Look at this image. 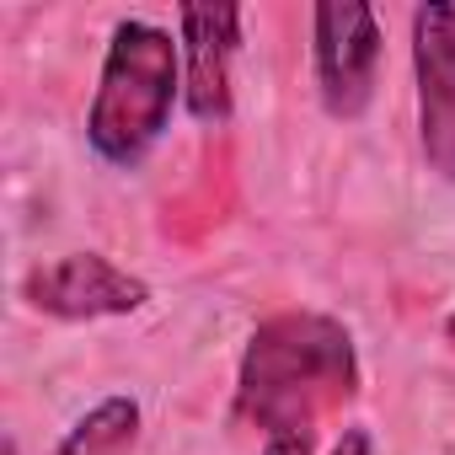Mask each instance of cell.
Returning a JSON list of instances; mask_svg holds the SVG:
<instances>
[{"mask_svg":"<svg viewBox=\"0 0 455 455\" xmlns=\"http://www.w3.org/2000/svg\"><path fill=\"white\" fill-rule=\"evenodd\" d=\"M332 455H375V439H370V428H343V439L332 444Z\"/></svg>","mask_w":455,"mask_h":455,"instance_id":"9","label":"cell"},{"mask_svg":"<svg viewBox=\"0 0 455 455\" xmlns=\"http://www.w3.org/2000/svg\"><path fill=\"white\" fill-rule=\"evenodd\" d=\"M444 332H450V343H455V311H450V322H444Z\"/></svg>","mask_w":455,"mask_h":455,"instance_id":"10","label":"cell"},{"mask_svg":"<svg viewBox=\"0 0 455 455\" xmlns=\"http://www.w3.org/2000/svg\"><path fill=\"white\" fill-rule=\"evenodd\" d=\"M140 444V402L134 396H102L92 412L70 423V434L54 444V455H134Z\"/></svg>","mask_w":455,"mask_h":455,"instance_id":"7","label":"cell"},{"mask_svg":"<svg viewBox=\"0 0 455 455\" xmlns=\"http://www.w3.org/2000/svg\"><path fill=\"white\" fill-rule=\"evenodd\" d=\"M412 81H418V145L428 172L455 182V6L412 12Z\"/></svg>","mask_w":455,"mask_h":455,"instance_id":"5","label":"cell"},{"mask_svg":"<svg viewBox=\"0 0 455 455\" xmlns=\"http://www.w3.org/2000/svg\"><path fill=\"white\" fill-rule=\"evenodd\" d=\"M182 102L198 124L231 118V60L242 49V6H182Z\"/></svg>","mask_w":455,"mask_h":455,"instance_id":"6","label":"cell"},{"mask_svg":"<svg viewBox=\"0 0 455 455\" xmlns=\"http://www.w3.org/2000/svg\"><path fill=\"white\" fill-rule=\"evenodd\" d=\"M182 97V44L156 22H118L102 54L97 97L86 113V140L108 166H134L166 134Z\"/></svg>","mask_w":455,"mask_h":455,"instance_id":"2","label":"cell"},{"mask_svg":"<svg viewBox=\"0 0 455 455\" xmlns=\"http://www.w3.org/2000/svg\"><path fill=\"white\" fill-rule=\"evenodd\" d=\"M263 455H316V444H311V434H268Z\"/></svg>","mask_w":455,"mask_h":455,"instance_id":"8","label":"cell"},{"mask_svg":"<svg viewBox=\"0 0 455 455\" xmlns=\"http://www.w3.org/2000/svg\"><path fill=\"white\" fill-rule=\"evenodd\" d=\"M311 65L316 92L332 118H359L375 97L380 70V17L359 0H327L311 12Z\"/></svg>","mask_w":455,"mask_h":455,"instance_id":"3","label":"cell"},{"mask_svg":"<svg viewBox=\"0 0 455 455\" xmlns=\"http://www.w3.org/2000/svg\"><path fill=\"white\" fill-rule=\"evenodd\" d=\"M359 396V354L338 316L279 311L258 322L236 370V418L263 434H311Z\"/></svg>","mask_w":455,"mask_h":455,"instance_id":"1","label":"cell"},{"mask_svg":"<svg viewBox=\"0 0 455 455\" xmlns=\"http://www.w3.org/2000/svg\"><path fill=\"white\" fill-rule=\"evenodd\" d=\"M22 300L60 322H97V316H134L150 300V284L108 263L102 252H65L22 279Z\"/></svg>","mask_w":455,"mask_h":455,"instance_id":"4","label":"cell"}]
</instances>
